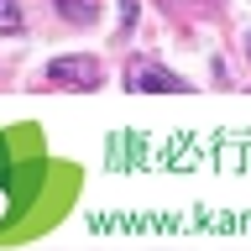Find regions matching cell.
<instances>
[{"instance_id": "4", "label": "cell", "mask_w": 251, "mask_h": 251, "mask_svg": "<svg viewBox=\"0 0 251 251\" xmlns=\"http://www.w3.org/2000/svg\"><path fill=\"white\" fill-rule=\"evenodd\" d=\"M16 31H21V5L0 0V37H16Z\"/></svg>"}, {"instance_id": "2", "label": "cell", "mask_w": 251, "mask_h": 251, "mask_svg": "<svg viewBox=\"0 0 251 251\" xmlns=\"http://www.w3.org/2000/svg\"><path fill=\"white\" fill-rule=\"evenodd\" d=\"M126 84H131V89H188L178 74L157 68V63H131V68H126Z\"/></svg>"}, {"instance_id": "1", "label": "cell", "mask_w": 251, "mask_h": 251, "mask_svg": "<svg viewBox=\"0 0 251 251\" xmlns=\"http://www.w3.org/2000/svg\"><path fill=\"white\" fill-rule=\"evenodd\" d=\"M47 84H58V89H94L100 78H105V68H100V58H58V63H47Z\"/></svg>"}, {"instance_id": "3", "label": "cell", "mask_w": 251, "mask_h": 251, "mask_svg": "<svg viewBox=\"0 0 251 251\" xmlns=\"http://www.w3.org/2000/svg\"><path fill=\"white\" fill-rule=\"evenodd\" d=\"M58 16L74 21V26H89L94 16H100V0H58Z\"/></svg>"}]
</instances>
